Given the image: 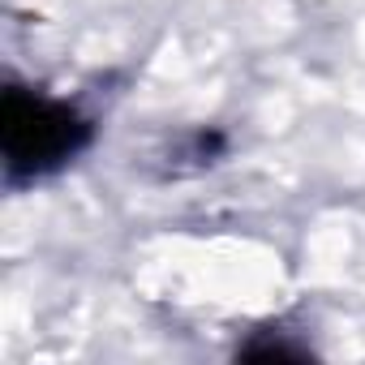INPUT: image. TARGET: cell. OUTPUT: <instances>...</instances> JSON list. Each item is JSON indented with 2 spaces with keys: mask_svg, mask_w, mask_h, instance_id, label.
Wrapping results in <instances>:
<instances>
[{
  "mask_svg": "<svg viewBox=\"0 0 365 365\" xmlns=\"http://www.w3.org/2000/svg\"><path fill=\"white\" fill-rule=\"evenodd\" d=\"M99 125L69 99L5 82L0 95V176L5 190H26L65 172L95 146Z\"/></svg>",
  "mask_w": 365,
  "mask_h": 365,
  "instance_id": "obj_1",
  "label": "cell"
}]
</instances>
